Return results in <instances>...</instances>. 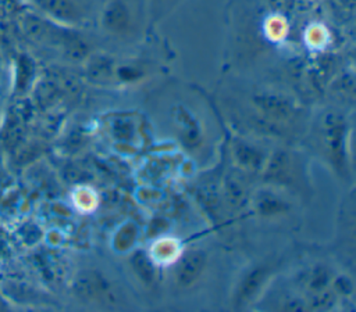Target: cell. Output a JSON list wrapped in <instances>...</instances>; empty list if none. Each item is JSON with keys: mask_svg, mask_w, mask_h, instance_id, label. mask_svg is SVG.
<instances>
[{"mask_svg": "<svg viewBox=\"0 0 356 312\" xmlns=\"http://www.w3.org/2000/svg\"><path fill=\"white\" fill-rule=\"evenodd\" d=\"M206 263V255L200 250H191L182 255L175 266V280L181 287L192 284L202 273Z\"/></svg>", "mask_w": 356, "mask_h": 312, "instance_id": "1", "label": "cell"}, {"mask_svg": "<svg viewBox=\"0 0 356 312\" xmlns=\"http://www.w3.org/2000/svg\"><path fill=\"white\" fill-rule=\"evenodd\" d=\"M131 265L136 276L146 284L153 283L156 270L152 263V261L147 258V255L143 251H136L131 257Z\"/></svg>", "mask_w": 356, "mask_h": 312, "instance_id": "2", "label": "cell"}, {"mask_svg": "<svg viewBox=\"0 0 356 312\" xmlns=\"http://www.w3.org/2000/svg\"><path fill=\"white\" fill-rule=\"evenodd\" d=\"M266 276H267V272L263 268H259V269L253 270L252 273H249L239 288V294H238L239 301H242V302L249 301V298L253 297V294L263 284V280L266 279Z\"/></svg>", "mask_w": 356, "mask_h": 312, "instance_id": "3", "label": "cell"}, {"mask_svg": "<svg viewBox=\"0 0 356 312\" xmlns=\"http://www.w3.org/2000/svg\"><path fill=\"white\" fill-rule=\"evenodd\" d=\"M102 288V284H99V281L95 277H90L89 275L76 279L75 290L82 298H95Z\"/></svg>", "mask_w": 356, "mask_h": 312, "instance_id": "4", "label": "cell"}, {"mask_svg": "<svg viewBox=\"0 0 356 312\" xmlns=\"http://www.w3.org/2000/svg\"><path fill=\"white\" fill-rule=\"evenodd\" d=\"M257 207H259V211L261 214H275L278 211L282 209L284 204L280 198H277L275 196H273L271 193H263L260 197H259V201H257Z\"/></svg>", "mask_w": 356, "mask_h": 312, "instance_id": "5", "label": "cell"}, {"mask_svg": "<svg viewBox=\"0 0 356 312\" xmlns=\"http://www.w3.org/2000/svg\"><path fill=\"white\" fill-rule=\"evenodd\" d=\"M236 158L241 161V164L248 165V166H256L261 162V154L257 150H254L249 146H245V144L238 146Z\"/></svg>", "mask_w": 356, "mask_h": 312, "instance_id": "6", "label": "cell"}, {"mask_svg": "<svg viewBox=\"0 0 356 312\" xmlns=\"http://www.w3.org/2000/svg\"><path fill=\"white\" fill-rule=\"evenodd\" d=\"M225 191H227L228 200L232 204H238V202L243 201L245 189H243V186L241 184V182L238 179L229 176V179L227 180V184H225Z\"/></svg>", "mask_w": 356, "mask_h": 312, "instance_id": "7", "label": "cell"}, {"mask_svg": "<svg viewBox=\"0 0 356 312\" xmlns=\"http://www.w3.org/2000/svg\"><path fill=\"white\" fill-rule=\"evenodd\" d=\"M328 281V273L324 268H317L310 277V287L314 290H321Z\"/></svg>", "mask_w": 356, "mask_h": 312, "instance_id": "8", "label": "cell"}]
</instances>
